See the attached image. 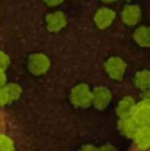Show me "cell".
I'll return each mask as SVG.
<instances>
[{
	"label": "cell",
	"instance_id": "cell-22",
	"mask_svg": "<svg viewBox=\"0 0 150 151\" xmlns=\"http://www.w3.org/2000/svg\"><path fill=\"white\" fill-rule=\"evenodd\" d=\"M102 2H104V3H114V2H116L117 0H101Z\"/></svg>",
	"mask_w": 150,
	"mask_h": 151
},
{
	"label": "cell",
	"instance_id": "cell-13",
	"mask_svg": "<svg viewBox=\"0 0 150 151\" xmlns=\"http://www.w3.org/2000/svg\"><path fill=\"white\" fill-rule=\"evenodd\" d=\"M133 82L135 88L141 91L150 88V70L143 69L138 71L133 78Z\"/></svg>",
	"mask_w": 150,
	"mask_h": 151
},
{
	"label": "cell",
	"instance_id": "cell-6",
	"mask_svg": "<svg viewBox=\"0 0 150 151\" xmlns=\"http://www.w3.org/2000/svg\"><path fill=\"white\" fill-rule=\"evenodd\" d=\"M112 100V93L108 88L97 86L93 90V105L98 110H104Z\"/></svg>",
	"mask_w": 150,
	"mask_h": 151
},
{
	"label": "cell",
	"instance_id": "cell-3",
	"mask_svg": "<svg viewBox=\"0 0 150 151\" xmlns=\"http://www.w3.org/2000/svg\"><path fill=\"white\" fill-rule=\"evenodd\" d=\"M50 59L42 52H36L29 57L28 69L34 75H43L50 70Z\"/></svg>",
	"mask_w": 150,
	"mask_h": 151
},
{
	"label": "cell",
	"instance_id": "cell-11",
	"mask_svg": "<svg viewBox=\"0 0 150 151\" xmlns=\"http://www.w3.org/2000/svg\"><path fill=\"white\" fill-rule=\"evenodd\" d=\"M135 144L140 149L150 148V127H139L133 137Z\"/></svg>",
	"mask_w": 150,
	"mask_h": 151
},
{
	"label": "cell",
	"instance_id": "cell-7",
	"mask_svg": "<svg viewBox=\"0 0 150 151\" xmlns=\"http://www.w3.org/2000/svg\"><path fill=\"white\" fill-rule=\"evenodd\" d=\"M116 14L113 9L109 7H101L96 12L94 17V21L96 26L99 29H107L113 24L115 21Z\"/></svg>",
	"mask_w": 150,
	"mask_h": 151
},
{
	"label": "cell",
	"instance_id": "cell-12",
	"mask_svg": "<svg viewBox=\"0 0 150 151\" xmlns=\"http://www.w3.org/2000/svg\"><path fill=\"white\" fill-rule=\"evenodd\" d=\"M133 38L141 47H150V27L139 26L133 33Z\"/></svg>",
	"mask_w": 150,
	"mask_h": 151
},
{
	"label": "cell",
	"instance_id": "cell-16",
	"mask_svg": "<svg viewBox=\"0 0 150 151\" xmlns=\"http://www.w3.org/2000/svg\"><path fill=\"white\" fill-rule=\"evenodd\" d=\"M10 64V59L3 50H0V68L6 70Z\"/></svg>",
	"mask_w": 150,
	"mask_h": 151
},
{
	"label": "cell",
	"instance_id": "cell-18",
	"mask_svg": "<svg viewBox=\"0 0 150 151\" xmlns=\"http://www.w3.org/2000/svg\"><path fill=\"white\" fill-rule=\"evenodd\" d=\"M6 83V74L5 70L0 68V86H4Z\"/></svg>",
	"mask_w": 150,
	"mask_h": 151
},
{
	"label": "cell",
	"instance_id": "cell-23",
	"mask_svg": "<svg viewBox=\"0 0 150 151\" xmlns=\"http://www.w3.org/2000/svg\"><path fill=\"white\" fill-rule=\"evenodd\" d=\"M124 1H126V2H131V1H134V0H124Z\"/></svg>",
	"mask_w": 150,
	"mask_h": 151
},
{
	"label": "cell",
	"instance_id": "cell-14",
	"mask_svg": "<svg viewBox=\"0 0 150 151\" xmlns=\"http://www.w3.org/2000/svg\"><path fill=\"white\" fill-rule=\"evenodd\" d=\"M14 142L9 136L0 134V150H14Z\"/></svg>",
	"mask_w": 150,
	"mask_h": 151
},
{
	"label": "cell",
	"instance_id": "cell-21",
	"mask_svg": "<svg viewBox=\"0 0 150 151\" xmlns=\"http://www.w3.org/2000/svg\"><path fill=\"white\" fill-rule=\"evenodd\" d=\"M100 149H106V150H113L115 149V147L114 146H111V145H105L103 146V147H101Z\"/></svg>",
	"mask_w": 150,
	"mask_h": 151
},
{
	"label": "cell",
	"instance_id": "cell-4",
	"mask_svg": "<svg viewBox=\"0 0 150 151\" xmlns=\"http://www.w3.org/2000/svg\"><path fill=\"white\" fill-rule=\"evenodd\" d=\"M121 21L126 26H136L140 23L142 18V10L138 4H126L121 10Z\"/></svg>",
	"mask_w": 150,
	"mask_h": 151
},
{
	"label": "cell",
	"instance_id": "cell-1",
	"mask_svg": "<svg viewBox=\"0 0 150 151\" xmlns=\"http://www.w3.org/2000/svg\"><path fill=\"white\" fill-rule=\"evenodd\" d=\"M70 101L75 107H88L93 104V91L85 83L77 84L71 90Z\"/></svg>",
	"mask_w": 150,
	"mask_h": 151
},
{
	"label": "cell",
	"instance_id": "cell-9",
	"mask_svg": "<svg viewBox=\"0 0 150 151\" xmlns=\"http://www.w3.org/2000/svg\"><path fill=\"white\" fill-rule=\"evenodd\" d=\"M117 127L122 136L128 138V139H133L137 129H139V124L133 118V116H128V117L119 118Z\"/></svg>",
	"mask_w": 150,
	"mask_h": 151
},
{
	"label": "cell",
	"instance_id": "cell-17",
	"mask_svg": "<svg viewBox=\"0 0 150 151\" xmlns=\"http://www.w3.org/2000/svg\"><path fill=\"white\" fill-rule=\"evenodd\" d=\"M43 1L46 5L50 6V7H56V6L60 5L64 0H43Z\"/></svg>",
	"mask_w": 150,
	"mask_h": 151
},
{
	"label": "cell",
	"instance_id": "cell-15",
	"mask_svg": "<svg viewBox=\"0 0 150 151\" xmlns=\"http://www.w3.org/2000/svg\"><path fill=\"white\" fill-rule=\"evenodd\" d=\"M11 102L14 101H12L11 96H10L7 86L5 83L4 86H0V106H5L7 104L11 103Z\"/></svg>",
	"mask_w": 150,
	"mask_h": 151
},
{
	"label": "cell",
	"instance_id": "cell-20",
	"mask_svg": "<svg viewBox=\"0 0 150 151\" xmlns=\"http://www.w3.org/2000/svg\"><path fill=\"white\" fill-rule=\"evenodd\" d=\"M81 149H83V150H88V149H98V147H95V146H92V145H86V146H83V147H81Z\"/></svg>",
	"mask_w": 150,
	"mask_h": 151
},
{
	"label": "cell",
	"instance_id": "cell-8",
	"mask_svg": "<svg viewBox=\"0 0 150 151\" xmlns=\"http://www.w3.org/2000/svg\"><path fill=\"white\" fill-rule=\"evenodd\" d=\"M46 28L50 32H59L67 25V16L61 10H56L45 17Z\"/></svg>",
	"mask_w": 150,
	"mask_h": 151
},
{
	"label": "cell",
	"instance_id": "cell-10",
	"mask_svg": "<svg viewBox=\"0 0 150 151\" xmlns=\"http://www.w3.org/2000/svg\"><path fill=\"white\" fill-rule=\"evenodd\" d=\"M136 105H137V102L134 97H132V96H126V97H123L118 102L117 106H116V113H117L118 117L121 118V117L132 116Z\"/></svg>",
	"mask_w": 150,
	"mask_h": 151
},
{
	"label": "cell",
	"instance_id": "cell-2",
	"mask_svg": "<svg viewBox=\"0 0 150 151\" xmlns=\"http://www.w3.org/2000/svg\"><path fill=\"white\" fill-rule=\"evenodd\" d=\"M126 68H128L126 63L123 59L119 58V57H111L105 63V71H106L107 75L111 79L117 80V81L123 79Z\"/></svg>",
	"mask_w": 150,
	"mask_h": 151
},
{
	"label": "cell",
	"instance_id": "cell-19",
	"mask_svg": "<svg viewBox=\"0 0 150 151\" xmlns=\"http://www.w3.org/2000/svg\"><path fill=\"white\" fill-rule=\"evenodd\" d=\"M142 99L147 100V101H150V88L142 91Z\"/></svg>",
	"mask_w": 150,
	"mask_h": 151
},
{
	"label": "cell",
	"instance_id": "cell-5",
	"mask_svg": "<svg viewBox=\"0 0 150 151\" xmlns=\"http://www.w3.org/2000/svg\"><path fill=\"white\" fill-rule=\"evenodd\" d=\"M132 116L139 127H150V101L142 99L137 103Z\"/></svg>",
	"mask_w": 150,
	"mask_h": 151
}]
</instances>
